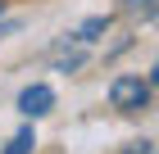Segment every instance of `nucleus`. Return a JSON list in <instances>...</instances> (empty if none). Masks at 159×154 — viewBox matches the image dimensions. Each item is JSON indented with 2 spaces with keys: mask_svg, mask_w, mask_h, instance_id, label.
<instances>
[{
  "mask_svg": "<svg viewBox=\"0 0 159 154\" xmlns=\"http://www.w3.org/2000/svg\"><path fill=\"white\" fill-rule=\"evenodd\" d=\"M105 32H109V14H96V18H86V23L77 27V41H82V46H91V41H100Z\"/></svg>",
  "mask_w": 159,
  "mask_h": 154,
  "instance_id": "7ed1b4c3",
  "label": "nucleus"
},
{
  "mask_svg": "<svg viewBox=\"0 0 159 154\" xmlns=\"http://www.w3.org/2000/svg\"><path fill=\"white\" fill-rule=\"evenodd\" d=\"M0 14H5V0H0Z\"/></svg>",
  "mask_w": 159,
  "mask_h": 154,
  "instance_id": "1a4fd4ad",
  "label": "nucleus"
},
{
  "mask_svg": "<svg viewBox=\"0 0 159 154\" xmlns=\"http://www.w3.org/2000/svg\"><path fill=\"white\" fill-rule=\"evenodd\" d=\"M150 86H159V64H155V68H150Z\"/></svg>",
  "mask_w": 159,
  "mask_h": 154,
  "instance_id": "6e6552de",
  "label": "nucleus"
},
{
  "mask_svg": "<svg viewBox=\"0 0 159 154\" xmlns=\"http://www.w3.org/2000/svg\"><path fill=\"white\" fill-rule=\"evenodd\" d=\"M109 104L114 109H146L150 104V82H141V77H114Z\"/></svg>",
  "mask_w": 159,
  "mask_h": 154,
  "instance_id": "f257e3e1",
  "label": "nucleus"
},
{
  "mask_svg": "<svg viewBox=\"0 0 159 154\" xmlns=\"http://www.w3.org/2000/svg\"><path fill=\"white\" fill-rule=\"evenodd\" d=\"M82 64H86V50H68V55L55 59V73H77Z\"/></svg>",
  "mask_w": 159,
  "mask_h": 154,
  "instance_id": "39448f33",
  "label": "nucleus"
},
{
  "mask_svg": "<svg viewBox=\"0 0 159 154\" xmlns=\"http://www.w3.org/2000/svg\"><path fill=\"white\" fill-rule=\"evenodd\" d=\"M14 27H18V23H14V18H5V23H0V41H5V36H9Z\"/></svg>",
  "mask_w": 159,
  "mask_h": 154,
  "instance_id": "0eeeda50",
  "label": "nucleus"
},
{
  "mask_svg": "<svg viewBox=\"0 0 159 154\" xmlns=\"http://www.w3.org/2000/svg\"><path fill=\"white\" fill-rule=\"evenodd\" d=\"M32 145H37V131H32V127H23L9 145H5V154H32Z\"/></svg>",
  "mask_w": 159,
  "mask_h": 154,
  "instance_id": "20e7f679",
  "label": "nucleus"
},
{
  "mask_svg": "<svg viewBox=\"0 0 159 154\" xmlns=\"http://www.w3.org/2000/svg\"><path fill=\"white\" fill-rule=\"evenodd\" d=\"M50 109H55V91H50L46 82H32L18 91V113L23 118H46Z\"/></svg>",
  "mask_w": 159,
  "mask_h": 154,
  "instance_id": "f03ea898",
  "label": "nucleus"
},
{
  "mask_svg": "<svg viewBox=\"0 0 159 154\" xmlns=\"http://www.w3.org/2000/svg\"><path fill=\"white\" fill-rule=\"evenodd\" d=\"M150 5H155V0H123V9H127V14H136V9H150Z\"/></svg>",
  "mask_w": 159,
  "mask_h": 154,
  "instance_id": "423d86ee",
  "label": "nucleus"
}]
</instances>
